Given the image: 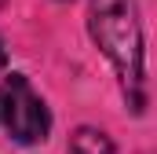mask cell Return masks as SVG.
<instances>
[{
	"label": "cell",
	"instance_id": "4",
	"mask_svg": "<svg viewBox=\"0 0 157 154\" xmlns=\"http://www.w3.org/2000/svg\"><path fill=\"white\" fill-rule=\"evenodd\" d=\"M0 66H4V44H0Z\"/></svg>",
	"mask_w": 157,
	"mask_h": 154
},
{
	"label": "cell",
	"instance_id": "1",
	"mask_svg": "<svg viewBox=\"0 0 157 154\" xmlns=\"http://www.w3.org/2000/svg\"><path fill=\"white\" fill-rule=\"evenodd\" d=\"M88 30L102 55L113 63L132 110H143V26L135 0H91Z\"/></svg>",
	"mask_w": 157,
	"mask_h": 154
},
{
	"label": "cell",
	"instance_id": "2",
	"mask_svg": "<svg viewBox=\"0 0 157 154\" xmlns=\"http://www.w3.org/2000/svg\"><path fill=\"white\" fill-rule=\"evenodd\" d=\"M0 117H4V128L18 140V143H37L48 136L51 128V114L44 107L33 84L22 74H11L0 88Z\"/></svg>",
	"mask_w": 157,
	"mask_h": 154
},
{
	"label": "cell",
	"instance_id": "3",
	"mask_svg": "<svg viewBox=\"0 0 157 154\" xmlns=\"http://www.w3.org/2000/svg\"><path fill=\"white\" fill-rule=\"evenodd\" d=\"M70 151L73 154H113V143H110V136L106 132H99V128H77L73 132V140H70Z\"/></svg>",
	"mask_w": 157,
	"mask_h": 154
}]
</instances>
